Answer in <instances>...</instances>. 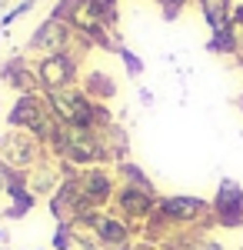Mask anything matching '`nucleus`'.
<instances>
[{
	"instance_id": "obj_26",
	"label": "nucleus",
	"mask_w": 243,
	"mask_h": 250,
	"mask_svg": "<svg viewBox=\"0 0 243 250\" xmlns=\"http://www.w3.org/2000/svg\"><path fill=\"white\" fill-rule=\"evenodd\" d=\"M0 37H3V27H0Z\"/></svg>"
},
{
	"instance_id": "obj_23",
	"label": "nucleus",
	"mask_w": 243,
	"mask_h": 250,
	"mask_svg": "<svg viewBox=\"0 0 243 250\" xmlns=\"http://www.w3.org/2000/svg\"><path fill=\"white\" fill-rule=\"evenodd\" d=\"M200 250H223L217 240H210V237H203V244H200Z\"/></svg>"
},
{
	"instance_id": "obj_3",
	"label": "nucleus",
	"mask_w": 243,
	"mask_h": 250,
	"mask_svg": "<svg viewBox=\"0 0 243 250\" xmlns=\"http://www.w3.org/2000/svg\"><path fill=\"white\" fill-rule=\"evenodd\" d=\"M77 187H80L83 204L94 213H100L113 204V193L120 187V180H117V173L110 167H87V170L77 173Z\"/></svg>"
},
{
	"instance_id": "obj_12",
	"label": "nucleus",
	"mask_w": 243,
	"mask_h": 250,
	"mask_svg": "<svg viewBox=\"0 0 243 250\" xmlns=\"http://www.w3.org/2000/svg\"><path fill=\"white\" fill-rule=\"evenodd\" d=\"M200 3V14H203L210 34L226 30L230 27V14H233V0H197Z\"/></svg>"
},
{
	"instance_id": "obj_19",
	"label": "nucleus",
	"mask_w": 243,
	"mask_h": 250,
	"mask_svg": "<svg viewBox=\"0 0 243 250\" xmlns=\"http://www.w3.org/2000/svg\"><path fill=\"white\" fill-rule=\"evenodd\" d=\"M37 207V197H30V200H14L10 207H3L0 217H7V220H20V217H27V213Z\"/></svg>"
},
{
	"instance_id": "obj_5",
	"label": "nucleus",
	"mask_w": 243,
	"mask_h": 250,
	"mask_svg": "<svg viewBox=\"0 0 243 250\" xmlns=\"http://www.w3.org/2000/svg\"><path fill=\"white\" fill-rule=\"evenodd\" d=\"M157 200H160V193H150V190H140V187L120 184L117 193H113V204L107 207V210H113L117 217H123L127 224H133V227L140 230V227L150 220V213L157 210Z\"/></svg>"
},
{
	"instance_id": "obj_24",
	"label": "nucleus",
	"mask_w": 243,
	"mask_h": 250,
	"mask_svg": "<svg viewBox=\"0 0 243 250\" xmlns=\"http://www.w3.org/2000/svg\"><path fill=\"white\" fill-rule=\"evenodd\" d=\"M237 110H240V114H243V90H240V94H237Z\"/></svg>"
},
{
	"instance_id": "obj_8",
	"label": "nucleus",
	"mask_w": 243,
	"mask_h": 250,
	"mask_svg": "<svg viewBox=\"0 0 243 250\" xmlns=\"http://www.w3.org/2000/svg\"><path fill=\"white\" fill-rule=\"evenodd\" d=\"M90 230H94L97 244L103 250H127L130 240H133V233H137V227L127 224L123 217H117L113 210H100V213H94V220H90Z\"/></svg>"
},
{
	"instance_id": "obj_9",
	"label": "nucleus",
	"mask_w": 243,
	"mask_h": 250,
	"mask_svg": "<svg viewBox=\"0 0 243 250\" xmlns=\"http://www.w3.org/2000/svg\"><path fill=\"white\" fill-rule=\"evenodd\" d=\"M63 184V170H60V160H54V157H43L37 167H30L27 170V187H30V193L34 197H54L57 187Z\"/></svg>"
},
{
	"instance_id": "obj_15",
	"label": "nucleus",
	"mask_w": 243,
	"mask_h": 250,
	"mask_svg": "<svg viewBox=\"0 0 243 250\" xmlns=\"http://www.w3.org/2000/svg\"><path fill=\"white\" fill-rule=\"evenodd\" d=\"M206 50L210 54H217V57H240V40L233 37V30L226 27V30H217V34H210L206 40Z\"/></svg>"
},
{
	"instance_id": "obj_11",
	"label": "nucleus",
	"mask_w": 243,
	"mask_h": 250,
	"mask_svg": "<svg viewBox=\"0 0 243 250\" xmlns=\"http://www.w3.org/2000/svg\"><path fill=\"white\" fill-rule=\"evenodd\" d=\"M80 90L90 97L94 104H110L113 97H117V80H113V74H107V70H100V67H87L83 74H80Z\"/></svg>"
},
{
	"instance_id": "obj_16",
	"label": "nucleus",
	"mask_w": 243,
	"mask_h": 250,
	"mask_svg": "<svg viewBox=\"0 0 243 250\" xmlns=\"http://www.w3.org/2000/svg\"><path fill=\"white\" fill-rule=\"evenodd\" d=\"M83 10H87V0H54V7H50V20L70 27L77 17H83Z\"/></svg>"
},
{
	"instance_id": "obj_20",
	"label": "nucleus",
	"mask_w": 243,
	"mask_h": 250,
	"mask_svg": "<svg viewBox=\"0 0 243 250\" xmlns=\"http://www.w3.org/2000/svg\"><path fill=\"white\" fill-rule=\"evenodd\" d=\"M117 57L123 60V67H127V74H130V77H140V74H143V60H140V54H133L130 47H123Z\"/></svg>"
},
{
	"instance_id": "obj_2",
	"label": "nucleus",
	"mask_w": 243,
	"mask_h": 250,
	"mask_svg": "<svg viewBox=\"0 0 243 250\" xmlns=\"http://www.w3.org/2000/svg\"><path fill=\"white\" fill-rule=\"evenodd\" d=\"M153 213H157L173 233L187 230V227H197V230L217 227V224H213V210H210V200L193 197V193H170V197H160Z\"/></svg>"
},
{
	"instance_id": "obj_10",
	"label": "nucleus",
	"mask_w": 243,
	"mask_h": 250,
	"mask_svg": "<svg viewBox=\"0 0 243 250\" xmlns=\"http://www.w3.org/2000/svg\"><path fill=\"white\" fill-rule=\"evenodd\" d=\"M0 80L17 90V94H40V83H37V74H34V63L27 57H10L0 63Z\"/></svg>"
},
{
	"instance_id": "obj_1",
	"label": "nucleus",
	"mask_w": 243,
	"mask_h": 250,
	"mask_svg": "<svg viewBox=\"0 0 243 250\" xmlns=\"http://www.w3.org/2000/svg\"><path fill=\"white\" fill-rule=\"evenodd\" d=\"M87 43L77 40L74 50H63V54H47V57L34 60V74H37L40 94H57V90H70L80 80V67H83V57H87Z\"/></svg>"
},
{
	"instance_id": "obj_6",
	"label": "nucleus",
	"mask_w": 243,
	"mask_h": 250,
	"mask_svg": "<svg viewBox=\"0 0 243 250\" xmlns=\"http://www.w3.org/2000/svg\"><path fill=\"white\" fill-rule=\"evenodd\" d=\"M210 210H213V224L217 227H226V230H240L243 227V187L233 177H223L217 184Z\"/></svg>"
},
{
	"instance_id": "obj_17",
	"label": "nucleus",
	"mask_w": 243,
	"mask_h": 250,
	"mask_svg": "<svg viewBox=\"0 0 243 250\" xmlns=\"http://www.w3.org/2000/svg\"><path fill=\"white\" fill-rule=\"evenodd\" d=\"M193 0H157V7H160V17L167 20V23H173V20L183 17V10H187Z\"/></svg>"
},
{
	"instance_id": "obj_4",
	"label": "nucleus",
	"mask_w": 243,
	"mask_h": 250,
	"mask_svg": "<svg viewBox=\"0 0 243 250\" xmlns=\"http://www.w3.org/2000/svg\"><path fill=\"white\" fill-rule=\"evenodd\" d=\"M43 157H50V154L43 150V144L37 137L27 134V130H7L0 137V160L10 164L14 170H30Z\"/></svg>"
},
{
	"instance_id": "obj_22",
	"label": "nucleus",
	"mask_w": 243,
	"mask_h": 250,
	"mask_svg": "<svg viewBox=\"0 0 243 250\" xmlns=\"http://www.w3.org/2000/svg\"><path fill=\"white\" fill-rule=\"evenodd\" d=\"M137 97H140V104H143V107H153V94H150L147 87H140V94H137Z\"/></svg>"
},
{
	"instance_id": "obj_14",
	"label": "nucleus",
	"mask_w": 243,
	"mask_h": 250,
	"mask_svg": "<svg viewBox=\"0 0 243 250\" xmlns=\"http://www.w3.org/2000/svg\"><path fill=\"white\" fill-rule=\"evenodd\" d=\"M87 17H94L97 23H103L107 30H117V23H120V7H117V0H87V10H83Z\"/></svg>"
},
{
	"instance_id": "obj_18",
	"label": "nucleus",
	"mask_w": 243,
	"mask_h": 250,
	"mask_svg": "<svg viewBox=\"0 0 243 250\" xmlns=\"http://www.w3.org/2000/svg\"><path fill=\"white\" fill-rule=\"evenodd\" d=\"M34 7H37V0H20V3H14L10 10H3V17H0V27L7 30V27H10L14 20H20V17H23V14H30Z\"/></svg>"
},
{
	"instance_id": "obj_7",
	"label": "nucleus",
	"mask_w": 243,
	"mask_h": 250,
	"mask_svg": "<svg viewBox=\"0 0 243 250\" xmlns=\"http://www.w3.org/2000/svg\"><path fill=\"white\" fill-rule=\"evenodd\" d=\"M77 37H74V27L67 23H57V20H43L37 30L30 34L27 40V50L37 54V57H47V54H63V50H74Z\"/></svg>"
},
{
	"instance_id": "obj_13",
	"label": "nucleus",
	"mask_w": 243,
	"mask_h": 250,
	"mask_svg": "<svg viewBox=\"0 0 243 250\" xmlns=\"http://www.w3.org/2000/svg\"><path fill=\"white\" fill-rule=\"evenodd\" d=\"M113 173H117V180L127 184V187H140V190L157 193V187H153V180L147 177V170H143L140 164H133V160H120V164L113 167Z\"/></svg>"
},
{
	"instance_id": "obj_21",
	"label": "nucleus",
	"mask_w": 243,
	"mask_h": 250,
	"mask_svg": "<svg viewBox=\"0 0 243 250\" xmlns=\"http://www.w3.org/2000/svg\"><path fill=\"white\" fill-rule=\"evenodd\" d=\"M230 30H233V37L240 40L243 47V3H233V14H230ZM243 54V50H240Z\"/></svg>"
},
{
	"instance_id": "obj_25",
	"label": "nucleus",
	"mask_w": 243,
	"mask_h": 250,
	"mask_svg": "<svg viewBox=\"0 0 243 250\" xmlns=\"http://www.w3.org/2000/svg\"><path fill=\"white\" fill-rule=\"evenodd\" d=\"M237 63H240V67H243V54H240V57H237Z\"/></svg>"
}]
</instances>
